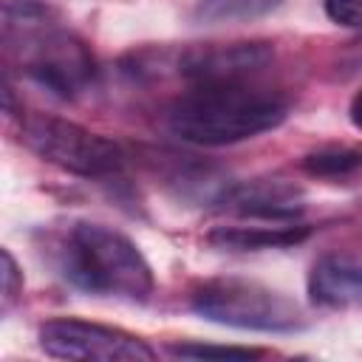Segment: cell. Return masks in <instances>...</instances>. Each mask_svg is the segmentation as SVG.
Masks as SVG:
<instances>
[{
	"label": "cell",
	"mask_w": 362,
	"mask_h": 362,
	"mask_svg": "<svg viewBox=\"0 0 362 362\" xmlns=\"http://www.w3.org/2000/svg\"><path fill=\"white\" fill-rule=\"evenodd\" d=\"M359 164H362V153L348 150V147H328V150H317L303 158V170L311 175H322V178L345 175L356 170Z\"/></svg>",
	"instance_id": "12"
},
{
	"label": "cell",
	"mask_w": 362,
	"mask_h": 362,
	"mask_svg": "<svg viewBox=\"0 0 362 362\" xmlns=\"http://www.w3.org/2000/svg\"><path fill=\"white\" fill-rule=\"evenodd\" d=\"M308 235V226H218L209 232V243L221 249H280L294 246Z\"/></svg>",
	"instance_id": "10"
},
{
	"label": "cell",
	"mask_w": 362,
	"mask_h": 362,
	"mask_svg": "<svg viewBox=\"0 0 362 362\" xmlns=\"http://www.w3.org/2000/svg\"><path fill=\"white\" fill-rule=\"evenodd\" d=\"M0 257H3V308H8L17 300L20 288H23V277H20L17 263H14V257H11L8 249H3Z\"/></svg>",
	"instance_id": "15"
},
{
	"label": "cell",
	"mask_w": 362,
	"mask_h": 362,
	"mask_svg": "<svg viewBox=\"0 0 362 362\" xmlns=\"http://www.w3.org/2000/svg\"><path fill=\"white\" fill-rule=\"evenodd\" d=\"M272 62L266 42H229L192 48L178 59V74L195 85L204 82H238L252 79Z\"/></svg>",
	"instance_id": "7"
},
{
	"label": "cell",
	"mask_w": 362,
	"mask_h": 362,
	"mask_svg": "<svg viewBox=\"0 0 362 362\" xmlns=\"http://www.w3.org/2000/svg\"><path fill=\"white\" fill-rule=\"evenodd\" d=\"M192 311L209 322L243 331H294L303 325L300 308L286 294L243 277L206 280L192 291Z\"/></svg>",
	"instance_id": "3"
},
{
	"label": "cell",
	"mask_w": 362,
	"mask_h": 362,
	"mask_svg": "<svg viewBox=\"0 0 362 362\" xmlns=\"http://www.w3.org/2000/svg\"><path fill=\"white\" fill-rule=\"evenodd\" d=\"M283 0H198L195 3V20L206 25H221V23H252L274 8H280Z\"/></svg>",
	"instance_id": "11"
},
{
	"label": "cell",
	"mask_w": 362,
	"mask_h": 362,
	"mask_svg": "<svg viewBox=\"0 0 362 362\" xmlns=\"http://www.w3.org/2000/svg\"><path fill=\"white\" fill-rule=\"evenodd\" d=\"M308 297L322 308H348L362 303V260L325 255L308 274Z\"/></svg>",
	"instance_id": "9"
},
{
	"label": "cell",
	"mask_w": 362,
	"mask_h": 362,
	"mask_svg": "<svg viewBox=\"0 0 362 362\" xmlns=\"http://www.w3.org/2000/svg\"><path fill=\"white\" fill-rule=\"evenodd\" d=\"M221 209L263 218V221H294L303 212V192L286 181L263 178V181H246L223 192L218 201Z\"/></svg>",
	"instance_id": "8"
},
{
	"label": "cell",
	"mask_w": 362,
	"mask_h": 362,
	"mask_svg": "<svg viewBox=\"0 0 362 362\" xmlns=\"http://www.w3.org/2000/svg\"><path fill=\"white\" fill-rule=\"evenodd\" d=\"M288 102L269 88L238 82H204L178 96L167 110L173 136L201 147H223L255 139L283 124Z\"/></svg>",
	"instance_id": "1"
},
{
	"label": "cell",
	"mask_w": 362,
	"mask_h": 362,
	"mask_svg": "<svg viewBox=\"0 0 362 362\" xmlns=\"http://www.w3.org/2000/svg\"><path fill=\"white\" fill-rule=\"evenodd\" d=\"M40 348L54 359H99V362H153L156 351L119 328L85 320H48L40 325Z\"/></svg>",
	"instance_id": "6"
},
{
	"label": "cell",
	"mask_w": 362,
	"mask_h": 362,
	"mask_svg": "<svg viewBox=\"0 0 362 362\" xmlns=\"http://www.w3.org/2000/svg\"><path fill=\"white\" fill-rule=\"evenodd\" d=\"M348 116H351V124H354L356 130H362V88L354 93L351 107H348Z\"/></svg>",
	"instance_id": "16"
},
{
	"label": "cell",
	"mask_w": 362,
	"mask_h": 362,
	"mask_svg": "<svg viewBox=\"0 0 362 362\" xmlns=\"http://www.w3.org/2000/svg\"><path fill=\"white\" fill-rule=\"evenodd\" d=\"M173 356L184 359H257L263 351L257 348H229V345H201V342H181L170 345Z\"/></svg>",
	"instance_id": "13"
},
{
	"label": "cell",
	"mask_w": 362,
	"mask_h": 362,
	"mask_svg": "<svg viewBox=\"0 0 362 362\" xmlns=\"http://www.w3.org/2000/svg\"><path fill=\"white\" fill-rule=\"evenodd\" d=\"M20 45L25 54V74L45 90L71 99L93 82V57L85 48V42L76 40L74 34L42 25H37V31L31 34L20 28Z\"/></svg>",
	"instance_id": "5"
},
{
	"label": "cell",
	"mask_w": 362,
	"mask_h": 362,
	"mask_svg": "<svg viewBox=\"0 0 362 362\" xmlns=\"http://www.w3.org/2000/svg\"><path fill=\"white\" fill-rule=\"evenodd\" d=\"M325 14L348 28H362V0H322Z\"/></svg>",
	"instance_id": "14"
},
{
	"label": "cell",
	"mask_w": 362,
	"mask_h": 362,
	"mask_svg": "<svg viewBox=\"0 0 362 362\" xmlns=\"http://www.w3.org/2000/svg\"><path fill=\"white\" fill-rule=\"evenodd\" d=\"M62 277L99 297L144 303L153 294V272L139 246L105 223H76L62 246Z\"/></svg>",
	"instance_id": "2"
},
{
	"label": "cell",
	"mask_w": 362,
	"mask_h": 362,
	"mask_svg": "<svg viewBox=\"0 0 362 362\" xmlns=\"http://www.w3.org/2000/svg\"><path fill=\"white\" fill-rule=\"evenodd\" d=\"M23 141L48 164H57L82 178L110 175L122 167V150L88 127L54 116H34L23 124Z\"/></svg>",
	"instance_id": "4"
}]
</instances>
